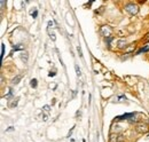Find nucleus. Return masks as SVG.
<instances>
[{
	"mask_svg": "<svg viewBox=\"0 0 149 142\" xmlns=\"http://www.w3.org/2000/svg\"><path fill=\"white\" fill-rule=\"evenodd\" d=\"M55 74H56L55 72H49V73H48V76H49V77H54Z\"/></svg>",
	"mask_w": 149,
	"mask_h": 142,
	"instance_id": "5701e85b",
	"label": "nucleus"
},
{
	"mask_svg": "<svg viewBox=\"0 0 149 142\" xmlns=\"http://www.w3.org/2000/svg\"><path fill=\"white\" fill-rule=\"evenodd\" d=\"M48 33H49V37H51V39L53 40V41H55V39H56V37H55V33L54 32H51L49 30H48Z\"/></svg>",
	"mask_w": 149,
	"mask_h": 142,
	"instance_id": "ddd939ff",
	"label": "nucleus"
},
{
	"mask_svg": "<svg viewBox=\"0 0 149 142\" xmlns=\"http://www.w3.org/2000/svg\"><path fill=\"white\" fill-rule=\"evenodd\" d=\"M125 100H126V97H125V96L123 95V96H119V97H118L117 102H123V101H125Z\"/></svg>",
	"mask_w": 149,
	"mask_h": 142,
	"instance_id": "a211bd4d",
	"label": "nucleus"
},
{
	"mask_svg": "<svg viewBox=\"0 0 149 142\" xmlns=\"http://www.w3.org/2000/svg\"><path fill=\"white\" fill-rule=\"evenodd\" d=\"M112 40V37H109V38H106V42H107V45H108V47L110 46V41Z\"/></svg>",
	"mask_w": 149,
	"mask_h": 142,
	"instance_id": "dca6fc26",
	"label": "nucleus"
},
{
	"mask_svg": "<svg viewBox=\"0 0 149 142\" xmlns=\"http://www.w3.org/2000/svg\"><path fill=\"white\" fill-rule=\"evenodd\" d=\"M37 85H38V83H37V79H31V81H30V86L31 87H33V88H36L37 87Z\"/></svg>",
	"mask_w": 149,
	"mask_h": 142,
	"instance_id": "6e6552de",
	"label": "nucleus"
},
{
	"mask_svg": "<svg viewBox=\"0 0 149 142\" xmlns=\"http://www.w3.org/2000/svg\"><path fill=\"white\" fill-rule=\"evenodd\" d=\"M74 127H72V128L70 129V132L68 133V138H70V136H71V134H72V132H74Z\"/></svg>",
	"mask_w": 149,
	"mask_h": 142,
	"instance_id": "412c9836",
	"label": "nucleus"
},
{
	"mask_svg": "<svg viewBox=\"0 0 149 142\" xmlns=\"http://www.w3.org/2000/svg\"><path fill=\"white\" fill-rule=\"evenodd\" d=\"M77 51H78V53H79V55H80V56L83 57V54H81V49H80V47H79V46L77 47Z\"/></svg>",
	"mask_w": 149,
	"mask_h": 142,
	"instance_id": "4be33fe9",
	"label": "nucleus"
},
{
	"mask_svg": "<svg viewBox=\"0 0 149 142\" xmlns=\"http://www.w3.org/2000/svg\"><path fill=\"white\" fill-rule=\"evenodd\" d=\"M51 28H54V22L53 21H48V30H51Z\"/></svg>",
	"mask_w": 149,
	"mask_h": 142,
	"instance_id": "4468645a",
	"label": "nucleus"
},
{
	"mask_svg": "<svg viewBox=\"0 0 149 142\" xmlns=\"http://www.w3.org/2000/svg\"><path fill=\"white\" fill-rule=\"evenodd\" d=\"M117 44H118V48H125V47L127 46L126 40H119Z\"/></svg>",
	"mask_w": 149,
	"mask_h": 142,
	"instance_id": "20e7f679",
	"label": "nucleus"
},
{
	"mask_svg": "<svg viewBox=\"0 0 149 142\" xmlns=\"http://www.w3.org/2000/svg\"><path fill=\"white\" fill-rule=\"evenodd\" d=\"M143 40H145V41H148L149 40V33L147 35V37H145V39H143Z\"/></svg>",
	"mask_w": 149,
	"mask_h": 142,
	"instance_id": "b1692460",
	"label": "nucleus"
},
{
	"mask_svg": "<svg viewBox=\"0 0 149 142\" xmlns=\"http://www.w3.org/2000/svg\"><path fill=\"white\" fill-rule=\"evenodd\" d=\"M100 33H101V36H103L106 38H109V37H111L112 29L109 25H103V26L100 28Z\"/></svg>",
	"mask_w": 149,
	"mask_h": 142,
	"instance_id": "f03ea898",
	"label": "nucleus"
},
{
	"mask_svg": "<svg viewBox=\"0 0 149 142\" xmlns=\"http://www.w3.org/2000/svg\"><path fill=\"white\" fill-rule=\"evenodd\" d=\"M17 102H19V99H15L12 103H9V108H14V106H17Z\"/></svg>",
	"mask_w": 149,
	"mask_h": 142,
	"instance_id": "9b49d317",
	"label": "nucleus"
},
{
	"mask_svg": "<svg viewBox=\"0 0 149 142\" xmlns=\"http://www.w3.org/2000/svg\"><path fill=\"white\" fill-rule=\"evenodd\" d=\"M42 111H45V112H49V111H51V106H47V104L44 106H42Z\"/></svg>",
	"mask_w": 149,
	"mask_h": 142,
	"instance_id": "f8f14e48",
	"label": "nucleus"
},
{
	"mask_svg": "<svg viewBox=\"0 0 149 142\" xmlns=\"http://www.w3.org/2000/svg\"><path fill=\"white\" fill-rule=\"evenodd\" d=\"M0 5H1V9H3L5 8V5H6V1L5 0H1L0 1Z\"/></svg>",
	"mask_w": 149,
	"mask_h": 142,
	"instance_id": "aec40b11",
	"label": "nucleus"
},
{
	"mask_svg": "<svg viewBox=\"0 0 149 142\" xmlns=\"http://www.w3.org/2000/svg\"><path fill=\"white\" fill-rule=\"evenodd\" d=\"M125 10L127 12V13H130L131 15H136L138 14V12H139V7L135 5V3H127L126 6H125Z\"/></svg>",
	"mask_w": 149,
	"mask_h": 142,
	"instance_id": "f257e3e1",
	"label": "nucleus"
},
{
	"mask_svg": "<svg viewBox=\"0 0 149 142\" xmlns=\"http://www.w3.org/2000/svg\"><path fill=\"white\" fill-rule=\"evenodd\" d=\"M21 60H22L24 63H26V62H28V53H22V55H21Z\"/></svg>",
	"mask_w": 149,
	"mask_h": 142,
	"instance_id": "423d86ee",
	"label": "nucleus"
},
{
	"mask_svg": "<svg viewBox=\"0 0 149 142\" xmlns=\"http://www.w3.org/2000/svg\"><path fill=\"white\" fill-rule=\"evenodd\" d=\"M74 69H76V73H77V76H80V69H79V67L76 64L74 65Z\"/></svg>",
	"mask_w": 149,
	"mask_h": 142,
	"instance_id": "2eb2a0df",
	"label": "nucleus"
},
{
	"mask_svg": "<svg viewBox=\"0 0 149 142\" xmlns=\"http://www.w3.org/2000/svg\"><path fill=\"white\" fill-rule=\"evenodd\" d=\"M21 78H22V76H17V77H15V78L13 79V81H12V83H13L14 85H17V84L19 83V80H21Z\"/></svg>",
	"mask_w": 149,
	"mask_h": 142,
	"instance_id": "1a4fd4ad",
	"label": "nucleus"
},
{
	"mask_svg": "<svg viewBox=\"0 0 149 142\" xmlns=\"http://www.w3.org/2000/svg\"><path fill=\"white\" fill-rule=\"evenodd\" d=\"M135 129H136L138 133L143 134V133H146V132L148 131V126H147L146 124H138L136 125V127H135Z\"/></svg>",
	"mask_w": 149,
	"mask_h": 142,
	"instance_id": "7ed1b4c3",
	"label": "nucleus"
},
{
	"mask_svg": "<svg viewBox=\"0 0 149 142\" xmlns=\"http://www.w3.org/2000/svg\"><path fill=\"white\" fill-rule=\"evenodd\" d=\"M118 139H119V135H117V134H111V135H110V139H109V142H118Z\"/></svg>",
	"mask_w": 149,
	"mask_h": 142,
	"instance_id": "39448f33",
	"label": "nucleus"
},
{
	"mask_svg": "<svg viewBox=\"0 0 149 142\" xmlns=\"http://www.w3.org/2000/svg\"><path fill=\"white\" fill-rule=\"evenodd\" d=\"M148 51H149V46H146V47H142L141 49H139V51H138V53H136V54L146 53V52H148Z\"/></svg>",
	"mask_w": 149,
	"mask_h": 142,
	"instance_id": "0eeeda50",
	"label": "nucleus"
},
{
	"mask_svg": "<svg viewBox=\"0 0 149 142\" xmlns=\"http://www.w3.org/2000/svg\"><path fill=\"white\" fill-rule=\"evenodd\" d=\"M23 48H24V45L19 44V45H17V46H15V47L13 48V52H14V51H21V49H23ZM13 52H12V53H13Z\"/></svg>",
	"mask_w": 149,
	"mask_h": 142,
	"instance_id": "9d476101",
	"label": "nucleus"
},
{
	"mask_svg": "<svg viewBox=\"0 0 149 142\" xmlns=\"http://www.w3.org/2000/svg\"><path fill=\"white\" fill-rule=\"evenodd\" d=\"M37 15H38V10H37V9H35V12L31 14V16H32L33 18H36V17H37Z\"/></svg>",
	"mask_w": 149,
	"mask_h": 142,
	"instance_id": "6ab92c4d",
	"label": "nucleus"
},
{
	"mask_svg": "<svg viewBox=\"0 0 149 142\" xmlns=\"http://www.w3.org/2000/svg\"><path fill=\"white\" fill-rule=\"evenodd\" d=\"M5 55V45H1V58H3Z\"/></svg>",
	"mask_w": 149,
	"mask_h": 142,
	"instance_id": "f3484780",
	"label": "nucleus"
}]
</instances>
